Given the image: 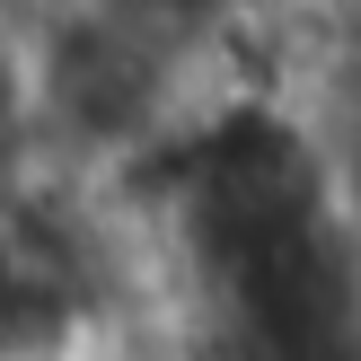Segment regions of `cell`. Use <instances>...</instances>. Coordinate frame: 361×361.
Instances as JSON below:
<instances>
[{"label":"cell","mask_w":361,"mask_h":361,"mask_svg":"<svg viewBox=\"0 0 361 361\" xmlns=\"http://www.w3.org/2000/svg\"><path fill=\"white\" fill-rule=\"evenodd\" d=\"M150 9H168L176 27H229V18H247V9H264V0H150Z\"/></svg>","instance_id":"cell-1"}]
</instances>
